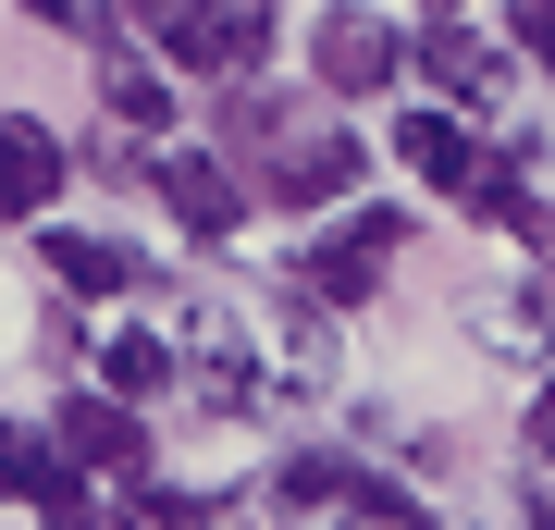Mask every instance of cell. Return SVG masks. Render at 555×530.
Here are the masks:
<instances>
[{"label":"cell","instance_id":"1","mask_svg":"<svg viewBox=\"0 0 555 530\" xmlns=\"http://www.w3.org/2000/svg\"><path fill=\"white\" fill-rule=\"evenodd\" d=\"M149 38L173 62H198V75H247L259 50H272V0H137Z\"/></svg>","mask_w":555,"mask_h":530},{"label":"cell","instance_id":"2","mask_svg":"<svg viewBox=\"0 0 555 530\" xmlns=\"http://www.w3.org/2000/svg\"><path fill=\"white\" fill-rule=\"evenodd\" d=\"M284 506L297 518H371V530H420L433 506H420L408 481H383V469H358V456H284Z\"/></svg>","mask_w":555,"mask_h":530},{"label":"cell","instance_id":"3","mask_svg":"<svg viewBox=\"0 0 555 530\" xmlns=\"http://www.w3.org/2000/svg\"><path fill=\"white\" fill-rule=\"evenodd\" d=\"M408 247V210H358L346 235H321L309 247V296H334V309H358V296L383 284V259Z\"/></svg>","mask_w":555,"mask_h":530},{"label":"cell","instance_id":"4","mask_svg":"<svg viewBox=\"0 0 555 530\" xmlns=\"http://www.w3.org/2000/svg\"><path fill=\"white\" fill-rule=\"evenodd\" d=\"M358 185V137L346 124H284L272 137V197L284 210H321V197H346Z\"/></svg>","mask_w":555,"mask_h":530},{"label":"cell","instance_id":"5","mask_svg":"<svg viewBox=\"0 0 555 530\" xmlns=\"http://www.w3.org/2000/svg\"><path fill=\"white\" fill-rule=\"evenodd\" d=\"M309 62H321V87L334 99H371V87H396V25L383 13H321V38H309Z\"/></svg>","mask_w":555,"mask_h":530},{"label":"cell","instance_id":"6","mask_svg":"<svg viewBox=\"0 0 555 530\" xmlns=\"http://www.w3.org/2000/svg\"><path fill=\"white\" fill-rule=\"evenodd\" d=\"M50 444L75 456V469H124V481H149V432H137V408H124V395H75V408L50 419Z\"/></svg>","mask_w":555,"mask_h":530},{"label":"cell","instance_id":"7","mask_svg":"<svg viewBox=\"0 0 555 530\" xmlns=\"http://www.w3.org/2000/svg\"><path fill=\"white\" fill-rule=\"evenodd\" d=\"M50 197H62V137L13 112V124H0V222H38Z\"/></svg>","mask_w":555,"mask_h":530},{"label":"cell","instance_id":"8","mask_svg":"<svg viewBox=\"0 0 555 530\" xmlns=\"http://www.w3.org/2000/svg\"><path fill=\"white\" fill-rule=\"evenodd\" d=\"M408 62H420V75H433V87H456V99H469V112H481V99L506 87V62L481 50V38H469V25H456V13H433V25H420V50H408Z\"/></svg>","mask_w":555,"mask_h":530},{"label":"cell","instance_id":"9","mask_svg":"<svg viewBox=\"0 0 555 530\" xmlns=\"http://www.w3.org/2000/svg\"><path fill=\"white\" fill-rule=\"evenodd\" d=\"M160 197H173V222H185V235H198V247H222V235H235V173H222V160H160Z\"/></svg>","mask_w":555,"mask_h":530},{"label":"cell","instance_id":"10","mask_svg":"<svg viewBox=\"0 0 555 530\" xmlns=\"http://www.w3.org/2000/svg\"><path fill=\"white\" fill-rule=\"evenodd\" d=\"M38 259H50L75 296H124V284H137V247H112V235H62V222L38 235Z\"/></svg>","mask_w":555,"mask_h":530},{"label":"cell","instance_id":"11","mask_svg":"<svg viewBox=\"0 0 555 530\" xmlns=\"http://www.w3.org/2000/svg\"><path fill=\"white\" fill-rule=\"evenodd\" d=\"M100 99H112V124H124V137H160V124H173V87H160L137 50H100Z\"/></svg>","mask_w":555,"mask_h":530},{"label":"cell","instance_id":"12","mask_svg":"<svg viewBox=\"0 0 555 530\" xmlns=\"http://www.w3.org/2000/svg\"><path fill=\"white\" fill-rule=\"evenodd\" d=\"M396 148H408V173H433V185H481L469 124H456V112H408V124H396Z\"/></svg>","mask_w":555,"mask_h":530},{"label":"cell","instance_id":"13","mask_svg":"<svg viewBox=\"0 0 555 530\" xmlns=\"http://www.w3.org/2000/svg\"><path fill=\"white\" fill-rule=\"evenodd\" d=\"M112 530H222V518H210V493H185V481H124Z\"/></svg>","mask_w":555,"mask_h":530},{"label":"cell","instance_id":"14","mask_svg":"<svg viewBox=\"0 0 555 530\" xmlns=\"http://www.w3.org/2000/svg\"><path fill=\"white\" fill-rule=\"evenodd\" d=\"M160 383H173V346H160V334H112L100 346V395L137 408V395H160Z\"/></svg>","mask_w":555,"mask_h":530},{"label":"cell","instance_id":"15","mask_svg":"<svg viewBox=\"0 0 555 530\" xmlns=\"http://www.w3.org/2000/svg\"><path fill=\"white\" fill-rule=\"evenodd\" d=\"M25 506H38V530H112L100 506H87V481H75V456H62V444H50V469H38Z\"/></svg>","mask_w":555,"mask_h":530},{"label":"cell","instance_id":"16","mask_svg":"<svg viewBox=\"0 0 555 530\" xmlns=\"http://www.w3.org/2000/svg\"><path fill=\"white\" fill-rule=\"evenodd\" d=\"M38 469H50V444H25L13 419H0V506H25V493H38Z\"/></svg>","mask_w":555,"mask_h":530},{"label":"cell","instance_id":"17","mask_svg":"<svg viewBox=\"0 0 555 530\" xmlns=\"http://www.w3.org/2000/svg\"><path fill=\"white\" fill-rule=\"evenodd\" d=\"M50 38H112V0H25Z\"/></svg>","mask_w":555,"mask_h":530},{"label":"cell","instance_id":"18","mask_svg":"<svg viewBox=\"0 0 555 530\" xmlns=\"http://www.w3.org/2000/svg\"><path fill=\"white\" fill-rule=\"evenodd\" d=\"M506 25H518V50H531V62H555V0H518Z\"/></svg>","mask_w":555,"mask_h":530},{"label":"cell","instance_id":"19","mask_svg":"<svg viewBox=\"0 0 555 530\" xmlns=\"http://www.w3.org/2000/svg\"><path fill=\"white\" fill-rule=\"evenodd\" d=\"M531 444H543V456H555V383H543V395H531Z\"/></svg>","mask_w":555,"mask_h":530},{"label":"cell","instance_id":"20","mask_svg":"<svg viewBox=\"0 0 555 530\" xmlns=\"http://www.w3.org/2000/svg\"><path fill=\"white\" fill-rule=\"evenodd\" d=\"M433 13H456V0H433Z\"/></svg>","mask_w":555,"mask_h":530},{"label":"cell","instance_id":"21","mask_svg":"<svg viewBox=\"0 0 555 530\" xmlns=\"http://www.w3.org/2000/svg\"><path fill=\"white\" fill-rule=\"evenodd\" d=\"M543 518H555V493H543Z\"/></svg>","mask_w":555,"mask_h":530}]
</instances>
